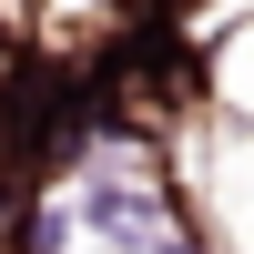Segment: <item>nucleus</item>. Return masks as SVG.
Wrapping results in <instances>:
<instances>
[{
  "label": "nucleus",
  "instance_id": "f257e3e1",
  "mask_svg": "<svg viewBox=\"0 0 254 254\" xmlns=\"http://www.w3.org/2000/svg\"><path fill=\"white\" fill-rule=\"evenodd\" d=\"M153 254H203V244H193V234H183V224H173V234H163V244H153Z\"/></svg>",
  "mask_w": 254,
  "mask_h": 254
},
{
  "label": "nucleus",
  "instance_id": "f03ea898",
  "mask_svg": "<svg viewBox=\"0 0 254 254\" xmlns=\"http://www.w3.org/2000/svg\"><path fill=\"white\" fill-rule=\"evenodd\" d=\"M81 254H102V244H81Z\"/></svg>",
  "mask_w": 254,
  "mask_h": 254
}]
</instances>
